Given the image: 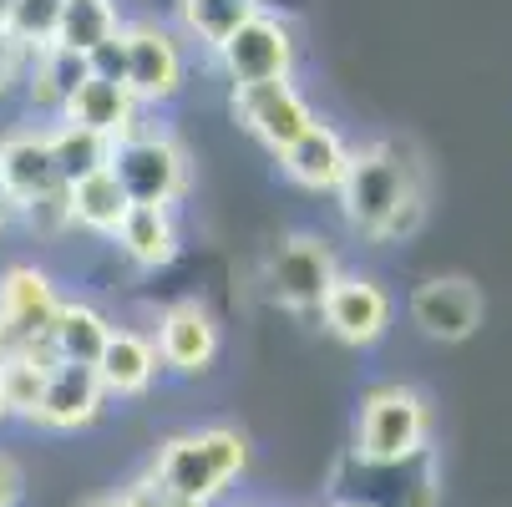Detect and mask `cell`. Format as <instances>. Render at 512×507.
Wrapping results in <instances>:
<instances>
[{"label": "cell", "instance_id": "obj_35", "mask_svg": "<svg viewBox=\"0 0 512 507\" xmlns=\"http://www.w3.org/2000/svg\"><path fill=\"white\" fill-rule=\"evenodd\" d=\"M6 11H11V0H0V16H6Z\"/></svg>", "mask_w": 512, "mask_h": 507}, {"label": "cell", "instance_id": "obj_15", "mask_svg": "<svg viewBox=\"0 0 512 507\" xmlns=\"http://www.w3.org/2000/svg\"><path fill=\"white\" fill-rule=\"evenodd\" d=\"M345 163H350V148H345V137L330 127V122H310L289 148L279 153V168L289 183H300L310 193H335L340 178H345Z\"/></svg>", "mask_w": 512, "mask_h": 507}, {"label": "cell", "instance_id": "obj_9", "mask_svg": "<svg viewBox=\"0 0 512 507\" xmlns=\"http://www.w3.org/2000/svg\"><path fill=\"white\" fill-rule=\"evenodd\" d=\"M218 61L234 77V87H249V82H279L289 77L295 66V36H289L284 21L254 11L224 46H218Z\"/></svg>", "mask_w": 512, "mask_h": 507}, {"label": "cell", "instance_id": "obj_20", "mask_svg": "<svg viewBox=\"0 0 512 507\" xmlns=\"http://www.w3.org/2000/svg\"><path fill=\"white\" fill-rule=\"evenodd\" d=\"M122 244V254L142 269H163L178 254V224H173V208L168 203H132L122 213V224L112 234Z\"/></svg>", "mask_w": 512, "mask_h": 507}, {"label": "cell", "instance_id": "obj_7", "mask_svg": "<svg viewBox=\"0 0 512 507\" xmlns=\"http://www.w3.org/2000/svg\"><path fill=\"white\" fill-rule=\"evenodd\" d=\"M183 46L173 31H163L158 21H137L122 26V87L142 102H168L183 87Z\"/></svg>", "mask_w": 512, "mask_h": 507}, {"label": "cell", "instance_id": "obj_24", "mask_svg": "<svg viewBox=\"0 0 512 507\" xmlns=\"http://www.w3.org/2000/svg\"><path fill=\"white\" fill-rule=\"evenodd\" d=\"M46 137H51L56 178H61L66 188L112 163V142L97 137V132H87V127H77V122H61V117H56V127H46Z\"/></svg>", "mask_w": 512, "mask_h": 507}, {"label": "cell", "instance_id": "obj_1", "mask_svg": "<svg viewBox=\"0 0 512 507\" xmlns=\"http://www.w3.org/2000/svg\"><path fill=\"white\" fill-rule=\"evenodd\" d=\"M335 193H340V208H345V224L365 239L391 244V239H406V234L421 229L426 198H421L416 168L401 158V148H391V142L350 153Z\"/></svg>", "mask_w": 512, "mask_h": 507}, {"label": "cell", "instance_id": "obj_34", "mask_svg": "<svg viewBox=\"0 0 512 507\" xmlns=\"http://www.w3.org/2000/svg\"><path fill=\"white\" fill-rule=\"evenodd\" d=\"M0 421H11V411H6V391H0Z\"/></svg>", "mask_w": 512, "mask_h": 507}, {"label": "cell", "instance_id": "obj_17", "mask_svg": "<svg viewBox=\"0 0 512 507\" xmlns=\"http://www.w3.org/2000/svg\"><path fill=\"white\" fill-rule=\"evenodd\" d=\"M0 178H6V188L16 198V213H21V203H31L61 183L46 127H16L0 137Z\"/></svg>", "mask_w": 512, "mask_h": 507}, {"label": "cell", "instance_id": "obj_10", "mask_svg": "<svg viewBox=\"0 0 512 507\" xmlns=\"http://www.w3.org/2000/svg\"><path fill=\"white\" fill-rule=\"evenodd\" d=\"M320 320L345 345H376L391 325V295L365 274H335L320 300Z\"/></svg>", "mask_w": 512, "mask_h": 507}, {"label": "cell", "instance_id": "obj_21", "mask_svg": "<svg viewBox=\"0 0 512 507\" xmlns=\"http://www.w3.org/2000/svg\"><path fill=\"white\" fill-rule=\"evenodd\" d=\"M112 335V320L87 305V300H61L56 320H51V350L56 360H77V366H97V355Z\"/></svg>", "mask_w": 512, "mask_h": 507}, {"label": "cell", "instance_id": "obj_4", "mask_svg": "<svg viewBox=\"0 0 512 507\" xmlns=\"http://www.w3.org/2000/svg\"><path fill=\"white\" fill-rule=\"evenodd\" d=\"M117 183L127 188L132 203H178L188 188V158L173 137L148 132V127H132L127 137L112 142V163Z\"/></svg>", "mask_w": 512, "mask_h": 507}, {"label": "cell", "instance_id": "obj_19", "mask_svg": "<svg viewBox=\"0 0 512 507\" xmlns=\"http://www.w3.org/2000/svg\"><path fill=\"white\" fill-rule=\"evenodd\" d=\"M92 71V61L82 56V51H71V46H61V41H46V46H36L31 56H26V71H21V87H26V102L36 107V112H46V117H56L61 112V102L77 92V82Z\"/></svg>", "mask_w": 512, "mask_h": 507}, {"label": "cell", "instance_id": "obj_16", "mask_svg": "<svg viewBox=\"0 0 512 507\" xmlns=\"http://www.w3.org/2000/svg\"><path fill=\"white\" fill-rule=\"evenodd\" d=\"M56 117H61V122H77V127H87V132H97V137H107V142H117V137H127V132L137 127V97H132L122 82L87 71V77L77 82V92L61 102Z\"/></svg>", "mask_w": 512, "mask_h": 507}, {"label": "cell", "instance_id": "obj_25", "mask_svg": "<svg viewBox=\"0 0 512 507\" xmlns=\"http://www.w3.org/2000/svg\"><path fill=\"white\" fill-rule=\"evenodd\" d=\"M254 11H259V0H178L183 31H188L193 41H203L208 51L224 46Z\"/></svg>", "mask_w": 512, "mask_h": 507}, {"label": "cell", "instance_id": "obj_32", "mask_svg": "<svg viewBox=\"0 0 512 507\" xmlns=\"http://www.w3.org/2000/svg\"><path fill=\"white\" fill-rule=\"evenodd\" d=\"M16 224V198H11V188H6V178H0V234H6Z\"/></svg>", "mask_w": 512, "mask_h": 507}, {"label": "cell", "instance_id": "obj_22", "mask_svg": "<svg viewBox=\"0 0 512 507\" xmlns=\"http://www.w3.org/2000/svg\"><path fill=\"white\" fill-rule=\"evenodd\" d=\"M132 208L127 188L117 183L112 168H97L87 173L82 183H71V219H77V229H92V234H117L122 213Z\"/></svg>", "mask_w": 512, "mask_h": 507}, {"label": "cell", "instance_id": "obj_6", "mask_svg": "<svg viewBox=\"0 0 512 507\" xmlns=\"http://www.w3.org/2000/svg\"><path fill=\"white\" fill-rule=\"evenodd\" d=\"M350 487L355 492H340L345 507H436V467H431V452H411V457H391V462H376V457H355L350 462Z\"/></svg>", "mask_w": 512, "mask_h": 507}, {"label": "cell", "instance_id": "obj_33", "mask_svg": "<svg viewBox=\"0 0 512 507\" xmlns=\"http://www.w3.org/2000/svg\"><path fill=\"white\" fill-rule=\"evenodd\" d=\"M158 507H203V502H173V497H158Z\"/></svg>", "mask_w": 512, "mask_h": 507}, {"label": "cell", "instance_id": "obj_2", "mask_svg": "<svg viewBox=\"0 0 512 507\" xmlns=\"http://www.w3.org/2000/svg\"><path fill=\"white\" fill-rule=\"evenodd\" d=\"M249 462V442L229 426H208V431H188V437H173L158 462H153V477L148 487L158 497H173V502H213L224 497V487L244 472Z\"/></svg>", "mask_w": 512, "mask_h": 507}, {"label": "cell", "instance_id": "obj_26", "mask_svg": "<svg viewBox=\"0 0 512 507\" xmlns=\"http://www.w3.org/2000/svg\"><path fill=\"white\" fill-rule=\"evenodd\" d=\"M46 360H0V391H6V411L11 416H26L36 421V406H41V391H46Z\"/></svg>", "mask_w": 512, "mask_h": 507}, {"label": "cell", "instance_id": "obj_8", "mask_svg": "<svg viewBox=\"0 0 512 507\" xmlns=\"http://www.w3.org/2000/svg\"><path fill=\"white\" fill-rule=\"evenodd\" d=\"M234 117L244 122V132H254L269 153H284L295 142L315 112L310 102L295 92V82L279 77V82H249V87H234Z\"/></svg>", "mask_w": 512, "mask_h": 507}, {"label": "cell", "instance_id": "obj_30", "mask_svg": "<svg viewBox=\"0 0 512 507\" xmlns=\"http://www.w3.org/2000/svg\"><path fill=\"white\" fill-rule=\"evenodd\" d=\"M87 507H158V492L142 482V487H127V492H117V497H97V502H87Z\"/></svg>", "mask_w": 512, "mask_h": 507}, {"label": "cell", "instance_id": "obj_13", "mask_svg": "<svg viewBox=\"0 0 512 507\" xmlns=\"http://www.w3.org/2000/svg\"><path fill=\"white\" fill-rule=\"evenodd\" d=\"M102 381L92 366H77V360H56L46 371V391H41V406H36V426H51V431H82L102 416Z\"/></svg>", "mask_w": 512, "mask_h": 507}, {"label": "cell", "instance_id": "obj_5", "mask_svg": "<svg viewBox=\"0 0 512 507\" xmlns=\"http://www.w3.org/2000/svg\"><path fill=\"white\" fill-rule=\"evenodd\" d=\"M426 437H431L426 401L411 386H381L360 406V447H355V457H376V462L411 457V452L426 447Z\"/></svg>", "mask_w": 512, "mask_h": 507}, {"label": "cell", "instance_id": "obj_12", "mask_svg": "<svg viewBox=\"0 0 512 507\" xmlns=\"http://www.w3.org/2000/svg\"><path fill=\"white\" fill-rule=\"evenodd\" d=\"M411 320L421 325V335L457 345V340L477 335V325H482V295H477L472 279H457V274L452 279H426L416 295H411Z\"/></svg>", "mask_w": 512, "mask_h": 507}, {"label": "cell", "instance_id": "obj_29", "mask_svg": "<svg viewBox=\"0 0 512 507\" xmlns=\"http://www.w3.org/2000/svg\"><path fill=\"white\" fill-rule=\"evenodd\" d=\"M26 46H21V36L0 21V97H11L16 87H21V71H26Z\"/></svg>", "mask_w": 512, "mask_h": 507}, {"label": "cell", "instance_id": "obj_11", "mask_svg": "<svg viewBox=\"0 0 512 507\" xmlns=\"http://www.w3.org/2000/svg\"><path fill=\"white\" fill-rule=\"evenodd\" d=\"M335 274L340 269H335V254H330L325 239H289L269 259V289H274V300L289 305V310H320Z\"/></svg>", "mask_w": 512, "mask_h": 507}, {"label": "cell", "instance_id": "obj_31", "mask_svg": "<svg viewBox=\"0 0 512 507\" xmlns=\"http://www.w3.org/2000/svg\"><path fill=\"white\" fill-rule=\"evenodd\" d=\"M16 497H21V467L0 452V507H16Z\"/></svg>", "mask_w": 512, "mask_h": 507}, {"label": "cell", "instance_id": "obj_27", "mask_svg": "<svg viewBox=\"0 0 512 507\" xmlns=\"http://www.w3.org/2000/svg\"><path fill=\"white\" fill-rule=\"evenodd\" d=\"M16 224H26L36 239H61L66 229H77V219H71V188H66V183H56L51 193H41V198L21 203Z\"/></svg>", "mask_w": 512, "mask_h": 507}, {"label": "cell", "instance_id": "obj_3", "mask_svg": "<svg viewBox=\"0 0 512 507\" xmlns=\"http://www.w3.org/2000/svg\"><path fill=\"white\" fill-rule=\"evenodd\" d=\"M56 284L36 264H11L0 274V360H46L56 366L51 350V320H56Z\"/></svg>", "mask_w": 512, "mask_h": 507}, {"label": "cell", "instance_id": "obj_28", "mask_svg": "<svg viewBox=\"0 0 512 507\" xmlns=\"http://www.w3.org/2000/svg\"><path fill=\"white\" fill-rule=\"evenodd\" d=\"M16 36H21V46L26 51H36V46H46V41H56V26H61V0H11V11L0 16Z\"/></svg>", "mask_w": 512, "mask_h": 507}, {"label": "cell", "instance_id": "obj_23", "mask_svg": "<svg viewBox=\"0 0 512 507\" xmlns=\"http://www.w3.org/2000/svg\"><path fill=\"white\" fill-rule=\"evenodd\" d=\"M117 36H122L117 0H61V26H56V41L61 46L82 51V56H97Z\"/></svg>", "mask_w": 512, "mask_h": 507}, {"label": "cell", "instance_id": "obj_14", "mask_svg": "<svg viewBox=\"0 0 512 507\" xmlns=\"http://www.w3.org/2000/svg\"><path fill=\"white\" fill-rule=\"evenodd\" d=\"M153 345H158V360L168 371L198 376V371L213 366V355H218V325H213V315L198 300H183V305H173L158 320V340Z\"/></svg>", "mask_w": 512, "mask_h": 507}, {"label": "cell", "instance_id": "obj_18", "mask_svg": "<svg viewBox=\"0 0 512 507\" xmlns=\"http://www.w3.org/2000/svg\"><path fill=\"white\" fill-rule=\"evenodd\" d=\"M92 371H97V381H102L107 396H142V391L158 381L163 360H158V345H153L148 335L112 325V335H107V345H102V355H97Z\"/></svg>", "mask_w": 512, "mask_h": 507}]
</instances>
